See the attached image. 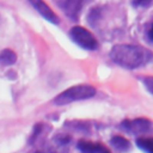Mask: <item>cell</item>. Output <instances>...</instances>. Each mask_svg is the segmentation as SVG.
Wrapping results in <instances>:
<instances>
[{
  "label": "cell",
  "instance_id": "1",
  "mask_svg": "<svg viewBox=\"0 0 153 153\" xmlns=\"http://www.w3.org/2000/svg\"><path fill=\"white\" fill-rule=\"evenodd\" d=\"M110 57L115 63L120 65L121 67L134 69L148 63L152 60L153 54L151 50L140 45L117 44L112 47L110 51Z\"/></svg>",
  "mask_w": 153,
  "mask_h": 153
},
{
  "label": "cell",
  "instance_id": "2",
  "mask_svg": "<svg viewBox=\"0 0 153 153\" xmlns=\"http://www.w3.org/2000/svg\"><path fill=\"white\" fill-rule=\"evenodd\" d=\"M96 94V88L91 85H75L72 86L60 94H57L54 99L53 103L55 105H66L76 100H82V99H88Z\"/></svg>",
  "mask_w": 153,
  "mask_h": 153
},
{
  "label": "cell",
  "instance_id": "3",
  "mask_svg": "<svg viewBox=\"0 0 153 153\" xmlns=\"http://www.w3.org/2000/svg\"><path fill=\"white\" fill-rule=\"evenodd\" d=\"M69 36L74 43L84 49L94 50L98 48V42L96 37L82 26H73L69 31Z\"/></svg>",
  "mask_w": 153,
  "mask_h": 153
},
{
  "label": "cell",
  "instance_id": "4",
  "mask_svg": "<svg viewBox=\"0 0 153 153\" xmlns=\"http://www.w3.org/2000/svg\"><path fill=\"white\" fill-rule=\"evenodd\" d=\"M151 121H148L147 118H135L133 121L126 120L121 123V127L130 133L134 134H141V133H146L151 129Z\"/></svg>",
  "mask_w": 153,
  "mask_h": 153
},
{
  "label": "cell",
  "instance_id": "5",
  "mask_svg": "<svg viewBox=\"0 0 153 153\" xmlns=\"http://www.w3.org/2000/svg\"><path fill=\"white\" fill-rule=\"evenodd\" d=\"M29 2L35 7V10L41 14L43 16L48 22L53 23V24H59L60 20H59V17L54 13V11L43 1V0H29Z\"/></svg>",
  "mask_w": 153,
  "mask_h": 153
},
{
  "label": "cell",
  "instance_id": "6",
  "mask_svg": "<svg viewBox=\"0 0 153 153\" xmlns=\"http://www.w3.org/2000/svg\"><path fill=\"white\" fill-rule=\"evenodd\" d=\"M69 142H71V136L63 134L56 135L55 137H53L49 145L48 153H68Z\"/></svg>",
  "mask_w": 153,
  "mask_h": 153
},
{
  "label": "cell",
  "instance_id": "7",
  "mask_svg": "<svg viewBox=\"0 0 153 153\" xmlns=\"http://www.w3.org/2000/svg\"><path fill=\"white\" fill-rule=\"evenodd\" d=\"M81 0H61L60 6L72 20H76L78 13L81 7Z\"/></svg>",
  "mask_w": 153,
  "mask_h": 153
},
{
  "label": "cell",
  "instance_id": "8",
  "mask_svg": "<svg viewBox=\"0 0 153 153\" xmlns=\"http://www.w3.org/2000/svg\"><path fill=\"white\" fill-rule=\"evenodd\" d=\"M76 148L81 153H100L102 151L105 149V147L103 145H100L99 142H91V141H86V140L78 141Z\"/></svg>",
  "mask_w": 153,
  "mask_h": 153
},
{
  "label": "cell",
  "instance_id": "9",
  "mask_svg": "<svg viewBox=\"0 0 153 153\" xmlns=\"http://www.w3.org/2000/svg\"><path fill=\"white\" fill-rule=\"evenodd\" d=\"M110 142H111L112 147H114L115 149H117L118 152H127V151H129V148H130L129 141H128L126 137L121 136V135H115V136H112Z\"/></svg>",
  "mask_w": 153,
  "mask_h": 153
},
{
  "label": "cell",
  "instance_id": "10",
  "mask_svg": "<svg viewBox=\"0 0 153 153\" xmlns=\"http://www.w3.org/2000/svg\"><path fill=\"white\" fill-rule=\"evenodd\" d=\"M17 61V55L11 49H4L0 53V63L4 66H11Z\"/></svg>",
  "mask_w": 153,
  "mask_h": 153
},
{
  "label": "cell",
  "instance_id": "11",
  "mask_svg": "<svg viewBox=\"0 0 153 153\" xmlns=\"http://www.w3.org/2000/svg\"><path fill=\"white\" fill-rule=\"evenodd\" d=\"M136 146L146 153H153V137H139Z\"/></svg>",
  "mask_w": 153,
  "mask_h": 153
},
{
  "label": "cell",
  "instance_id": "12",
  "mask_svg": "<svg viewBox=\"0 0 153 153\" xmlns=\"http://www.w3.org/2000/svg\"><path fill=\"white\" fill-rule=\"evenodd\" d=\"M153 4V0H131V5L136 8H146Z\"/></svg>",
  "mask_w": 153,
  "mask_h": 153
},
{
  "label": "cell",
  "instance_id": "13",
  "mask_svg": "<svg viewBox=\"0 0 153 153\" xmlns=\"http://www.w3.org/2000/svg\"><path fill=\"white\" fill-rule=\"evenodd\" d=\"M143 85L146 86V88L153 94V75H147L143 78Z\"/></svg>",
  "mask_w": 153,
  "mask_h": 153
},
{
  "label": "cell",
  "instance_id": "14",
  "mask_svg": "<svg viewBox=\"0 0 153 153\" xmlns=\"http://www.w3.org/2000/svg\"><path fill=\"white\" fill-rule=\"evenodd\" d=\"M147 38H148L149 42L153 43V23H152V25L149 26V29L147 30Z\"/></svg>",
  "mask_w": 153,
  "mask_h": 153
},
{
  "label": "cell",
  "instance_id": "15",
  "mask_svg": "<svg viewBox=\"0 0 153 153\" xmlns=\"http://www.w3.org/2000/svg\"><path fill=\"white\" fill-rule=\"evenodd\" d=\"M100 153H110V152H109V151H108V149H106V148H105V149H104V151H102V152H100Z\"/></svg>",
  "mask_w": 153,
  "mask_h": 153
},
{
  "label": "cell",
  "instance_id": "16",
  "mask_svg": "<svg viewBox=\"0 0 153 153\" xmlns=\"http://www.w3.org/2000/svg\"><path fill=\"white\" fill-rule=\"evenodd\" d=\"M35 153H42V152H35Z\"/></svg>",
  "mask_w": 153,
  "mask_h": 153
}]
</instances>
